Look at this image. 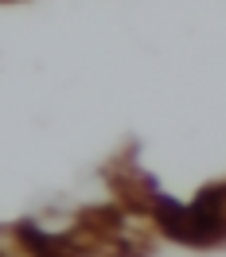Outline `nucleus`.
<instances>
[{
  "mask_svg": "<svg viewBox=\"0 0 226 257\" xmlns=\"http://www.w3.org/2000/svg\"><path fill=\"white\" fill-rule=\"evenodd\" d=\"M152 218L172 241L183 245H222L226 241V183H207L191 203L156 195Z\"/></svg>",
  "mask_w": 226,
  "mask_h": 257,
  "instance_id": "f257e3e1",
  "label": "nucleus"
},
{
  "mask_svg": "<svg viewBox=\"0 0 226 257\" xmlns=\"http://www.w3.org/2000/svg\"><path fill=\"white\" fill-rule=\"evenodd\" d=\"M105 183L113 187V195L121 199V207L129 210V214H152V203H156L160 187H156V179L148 176V172L137 168V152L133 148L121 152L105 168Z\"/></svg>",
  "mask_w": 226,
  "mask_h": 257,
  "instance_id": "f03ea898",
  "label": "nucleus"
}]
</instances>
